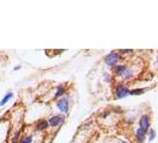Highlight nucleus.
I'll list each match as a JSON object with an SVG mask.
<instances>
[{
    "instance_id": "nucleus-1",
    "label": "nucleus",
    "mask_w": 158,
    "mask_h": 143,
    "mask_svg": "<svg viewBox=\"0 0 158 143\" xmlns=\"http://www.w3.org/2000/svg\"><path fill=\"white\" fill-rule=\"evenodd\" d=\"M120 60H121V56H120V54H118V53H111V54H108V55L105 57L106 64H108V66H111V67L117 66V63H118Z\"/></svg>"
},
{
    "instance_id": "nucleus-2",
    "label": "nucleus",
    "mask_w": 158,
    "mask_h": 143,
    "mask_svg": "<svg viewBox=\"0 0 158 143\" xmlns=\"http://www.w3.org/2000/svg\"><path fill=\"white\" fill-rule=\"evenodd\" d=\"M57 107L61 112L68 113V111H69V102H68V99L61 98L60 100H57Z\"/></svg>"
},
{
    "instance_id": "nucleus-3",
    "label": "nucleus",
    "mask_w": 158,
    "mask_h": 143,
    "mask_svg": "<svg viewBox=\"0 0 158 143\" xmlns=\"http://www.w3.org/2000/svg\"><path fill=\"white\" fill-rule=\"evenodd\" d=\"M139 124H140V129H143L144 131H149L150 130V117L148 116V115H144V116H142V118H140V120H139Z\"/></svg>"
},
{
    "instance_id": "nucleus-4",
    "label": "nucleus",
    "mask_w": 158,
    "mask_h": 143,
    "mask_svg": "<svg viewBox=\"0 0 158 143\" xmlns=\"http://www.w3.org/2000/svg\"><path fill=\"white\" fill-rule=\"evenodd\" d=\"M64 122V116L62 115H55V116H52L51 118L49 119V124L51 125V127H57V125H60V124H62Z\"/></svg>"
},
{
    "instance_id": "nucleus-5",
    "label": "nucleus",
    "mask_w": 158,
    "mask_h": 143,
    "mask_svg": "<svg viewBox=\"0 0 158 143\" xmlns=\"http://www.w3.org/2000/svg\"><path fill=\"white\" fill-rule=\"evenodd\" d=\"M115 94H117L118 98H125V97H127V95L130 94V89L127 87H125V86H123V85H120L115 89Z\"/></svg>"
},
{
    "instance_id": "nucleus-6",
    "label": "nucleus",
    "mask_w": 158,
    "mask_h": 143,
    "mask_svg": "<svg viewBox=\"0 0 158 143\" xmlns=\"http://www.w3.org/2000/svg\"><path fill=\"white\" fill-rule=\"evenodd\" d=\"M126 67L127 66H125V64H117V66L114 67V74L118 75V76H121L123 73L126 69Z\"/></svg>"
},
{
    "instance_id": "nucleus-7",
    "label": "nucleus",
    "mask_w": 158,
    "mask_h": 143,
    "mask_svg": "<svg viewBox=\"0 0 158 143\" xmlns=\"http://www.w3.org/2000/svg\"><path fill=\"white\" fill-rule=\"evenodd\" d=\"M145 137H146V131H144L143 129H138L137 130V141L139 143L144 142V140H145Z\"/></svg>"
},
{
    "instance_id": "nucleus-8",
    "label": "nucleus",
    "mask_w": 158,
    "mask_h": 143,
    "mask_svg": "<svg viewBox=\"0 0 158 143\" xmlns=\"http://www.w3.org/2000/svg\"><path fill=\"white\" fill-rule=\"evenodd\" d=\"M48 125H49L48 120H45V119H40V122L36 124V129H37V130H45V129L48 128Z\"/></svg>"
},
{
    "instance_id": "nucleus-9",
    "label": "nucleus",
    "mask_w": 158,
    "mask_h": 143,
    "mask_svg": "<svg viewBox=\"0 0 158 143\" xmlns=\"http://www.w3.org/2000/svg\"><path fill=\"white\" fill-rule=\"evenodd\" d=\"M12 97H13V94H12L11 92H8L7 94H6L5 97H4V98H2V100L0 102V106H4V105L7 103V102L10 100V99H11V98H12Z\"/></svg>"
},
{
    "instance_id": "nucleus-10",
    "label": "nucleus",
    "mask_w": 158,
    "mask_h": 143,
    "mask_svg": "<svg viewBox=\"0 0 158 143\" xmlns=\"http://www.w3.org/2000/svg\"><path fill=\"white\" fill-rule=\"evenodd\" d=\"M64 92H65V88L63 86H60V87L57 88V92H56L55 97L56 98H58V97H62L64 94Z\"/></svg>"
},
{
    "instance_id": "nucleus-11",
    "label": "nucleus",
    "mask_w": 158,
    "mask_h": 143,
    "mask_svg": "<svg viewBox=\"0 0 158 143\" xmlns=\"http://www.w3.org/2000/svg\"><path fill=\"white\" fill-rule=\"evenodd\" d=\"M144 93V89H133V91H130V94H142Z\"/></svg>"
},
{
    "instance_id": "nucleus-12",
    "label": "nucleus",
    "mask_w": 158,
    "mask_h": 143,
    "mask_svg": "<svg viewBox=\"0 0 158 143\" xmlns=\"http://www.w3.org/2000/svg\"><path fill=\"white\" fill-rule=\"evenodd\" d=\"M31 142H32L31 137H25V138H23L19 143H31Z\"/></svg>"
},
{
    "instance_id": "nucleus-13",
    "label": "nucleus",
    "mask_w": 158,
    "mask_h": 143,
    "mask_svg": "<svg viewBox=\"0 0 158 143\" xmlns=\"http://www.w3.org/2000/svg\"><path fill=\"white\" fill-rule=\"evenodd\" d=\"M149 131H150V137H149V138H150V141H152V140L155 138V136H156V132H155V130H152V129H150Z\"/></svg>"
},
{
    "instance_id": "nucleus-14",
    "label": "nucleus",
    "mask_w": 158,
    "mask_h": 143,
    "mask_svg": "<svg viewBox=\"0 0 158 143\" xmlns=\"http://www.w3.org/2000/svg\"><path fill=\"white\" fill-rule=\"evenodd\" d=\"M119 53H121V54H128V53H131V50H120Z\"/></svg>"
}]
</instances>
